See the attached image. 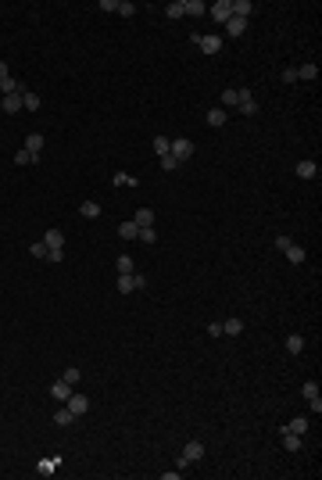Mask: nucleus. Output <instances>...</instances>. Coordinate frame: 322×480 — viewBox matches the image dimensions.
<instances>
[{"label":"nucleus","mask_w":322,"mask_h":480,"mask_svg":"<svg viewBox=\"0 0 322 480\" xmlns=\"http://www.w3.org/2000/svg\"><path fill=\"white\" fill-rule=\"evenodd\" d=\"M190 40L201 47V54H219V50H222V36H215V33H208V36L197 33V36H190Z\"/></svg>","instance_id":"obj_1"},{"label":"nucleus","mask_w":322,"mask_h":480,"mask_svg":"<svg viewBox=\"0 0 322 480\" xmlns=\"http://www.w3.org/2000/svg\"><path fill=\"white\" fill-rule=\"evenodd\" d=\"M168 154H172L179 165L183 161H186V158H193V140H186V137H179V140H172V151H168Z\"/></svg>","instance_id":"obj_2"},{"label":"nucleus","mask_w":322,"mask_h":480,"mask_svg":"<svg viewBox=\"0 0 322 480\" xmlns=\"http://www.w3.org/2000/svg\"><path fill=\"white\" fill-rule=\"evenodd\" d=\"M208 14H211L215 22H222V25H226L229 18H233V0H219V4H211Z\"/></svg>","instance_id":"obj_3"},{"label":"nucleus","mask_w":322,"mask_h":480,"mask_svg":"<svg viewBox=\"0 0 322 480\" xmlns=\"http://www.w3.org/2000/svg\"><path fill=\"white\" fill-rule=\"evenodd\" d=\"M65 405H68V409L75 412V419H79V416H86V412H90V398H86V394H75V391L68 394V401H65Z\"/></svg>","instance_id":"obj_4"},{"label":"nucleus","mask_w":322,"mask_h":480,"mask_svg":"<svg viewBox=\"0 0 322 480\" xmlns=\"http://www.w3.org/2000/svg\"><path fill=\"white\" fill-rule=\"evenodd\" d=\"M283 254H286V258H290V262H294V265H301L304 258H308V251H304L301 244H294V240H290V244L283 247Z\"/></svg>","instance_id":"obj_5"},{"label":"nucleus","mask_w":322,"mask_h":480,"mask_svg":"<svg viewBox=\"0 0 322 480\" xmlns=\"http://www.w3.org/2000/svg\"><path fill=\"white\" fill-rule=\"evenodd\" d=\"M25 151L33 154V158H40V151H43V133H29V137H25Z\"/></svg>","instance_id":"obj_6"},{"label":"nucleus","mask_w":322,"mask_h":480,"mask_svg":"<svg viewBox=\"0 0 322 480\" xmlns=\"http://www.w3.org/2000/svg\"><path fill=\"white\" fill-rule=\"evenodd\" d=\"M0 108H4L7 115L22 111V94H7V97H0Z\"/></svg>","instance_id":"obj_7"},{"label":"nucleus","mask_w":322,"mask_h":480,"mask_svg":"<svg viewBox=\"0 0 322 480\" xmlns=\"http://www.w3.org/2000/svg\"><path fill=\"white\" fill-rule=\"evenodd\" d=\"M183 459H190V462L204 459V444H201V441H186V448H183Z\"/></svg>","instance_id":"obj_8"},{"label":"nucleus","mask_w":322,"mask_h":480,"mask_svg":"<svg viewBox=\"0 0 322 480\" xmlns=\"http://www.w3.org/2000/svg\"><path fill=\"white\" fill-rule=\"evenodd\" d=\"M68 394H72V384H65V380L50 384V398H57V401H68Z\"/></svg>","instance_id":"obj_9"},{"label":"nucleus","mask_w":322,"mask_h":480,"mask_svg":"<svg viewBox=\"0 0 322 480\" xmlns=\"http://www.w3.org/2000/svg\"><path fill=\"white\" fill-rule=\"evenodd\" d=\"M133 222H136V226H154V212H150V208H136V215H133Z\"/></svg>","instance_id":"obj_10"},{"label":"nucleus","mask_w":322,"mask_h":480,"mask_svg":"<svg viewBox=\"0 0 322 480\" xmlns=\"http://www.w3.org/2000/svg\"><path fill=\"white\" fill-rule=\"evenodd\" d=\"M204 11H208L204 0H183V14H197V18H201Z\"/></svg>","instance_id":"obj_11"},{"label":"nucleus","mask_w":322,"mask_h":480,"mask_svg":"<svg viewBox=\"0 0 322 480\" xmlns=\"http://www.w3.org/2000/svg\"><path fill=\"white\" fill-rule=\"evenodd\" d=\"M226 29H229V36H243V33H247V18H236V14H233V18L226 22Z\"/></svg>","instance_id":"obj_12"},{"label":"nucleus","mask_w":322,"mask_h":480,"mask_svg":"<svg viewBox=\"0 0 322 480\" xmlns=\"http://www.w3.org/2000/svg\"><path fill=\"white\" fill-rule=\"evenodd\" d=\"M118 237H122V240H136V237H140V226H136L133 219L122 222V226H118Z\"/></svg>","instance_id":"obj_13"},{"label":"nucleus","mask_w":322,"mask_h":480,"mask_svg":"<svg viewBox=\"0 0 322 480\" xmlns=\"http://www.w3.org/2000/svg\"><path fill=\"white\" fill-rule=\"evenodd\" d=\"M54 423H57V427H72V423H75V412L65 405V409H57V412H54Z\"/></svg>","instance_id":"obj_14"},{"label":"nucleus","mask_w":322,"mask_h":480,"mask_svg":"<svg viewBox=\"0 0 322 480\" xmlns=\"http://www.w3.org/2000/svg\"><path fill=\"white\" fill-rule=\"evenodd\" d=\"M43 244H47V251H54V247L65 244V237H61V230H47L43 233Z\"/></svg>","instance_id":"obj_15"},{"label":"nucleus","mask_w":322,"mask_h":480,"mask_svg":"<svg viewBox=\"0 0 322 480\" xmlns=\"http://www.w3.org/2000/svg\"><path fill=\"white\" fill-rule=\"evenodd\" d=\"M297 176L301 179H315L319 176V165L315 161H297Z\"/></svg>","instance_id":"obj_16"},{"label":"nucleus","mask_w":322,"mask_h":480,"mask_svg":"<svg viewBox=\"0 0 322 480\" xmlns=\"http://www.w3.org/2000/svg\"><path fill=\"white\" fill-rule=\"evenodd\" d=\"M7 94H25V90H22V83L18 79H4V83H0V97H7Z\"/></svg>","instance_id":"obj_17"},{"label":"nucleus","mask_w":322,"mask_h":480,"mask_svg":"<svg viewBox=\"0 0 322 480\" xmlns=\"http://www.w3.org/2000/svg\"><path fill=\"white\" fill-rule=\"evenodd\" d=\"M251 11H254L251 0H233V14H236V18H251Z\"/></svg>","instance_id":"obj_18"},{"label":"nucleus","mask_w":322,"mask_h":480,"mask_svg":"<svg viewBox=\"0 0 322 480\" xmlns=\"http://www.w3.org/2000/svg\"><path fill=\"white\" fill-rule=\"evenodd\" d=\"M283 430H290V433H304V430H308V416H294Z\"/></svg>","instance_id":"obj_19"},{"label":"nucleus","mask_w":322,"mask_h":480,"mask_svg":"<svg viewBox=\"0 0 322 480\" xmlns=\"http://www.w3.org/2000/svg\"><path fill=\"white\" fill-rule=\"evenodd\" d=\"M286 351H290V355H301V351H304V337H301V334H290V337H286Z\"/></svg>","instance_id":"obj_20"},{"label":"nucleus","mask_w":322,"mask_h":480,"mask_svg":"<svg viewBox=\"0 0 322 480\" xmlns=\"http://www.w3.org/2000/svg\"><path fill=\"white\" fill-rule=\"evenodd\" d=\"M283 448H286V452H297V448H301V433L283 430Z\"/></svg>","instance_id":"obj_21"},{"label":"nucleus","mask_w":322,"mask_h":480,"mask_svg":"<svg viewBox=\"0 0 322 480\" xmlns=\"http://www.w3.org/2000/svg\"><path fill=\"white\" fill-rule=\"evenodd\" d=\"M222 334L240 337V334H243V319H229V323H222Z\"/></svg>","instance_id":"obj_22"},{"label":"nucleus","mask_w":322,"mask_h":480,"mask_svg":"<svg viewBox=\"0 0 322 480\" xmlns=\"http://www.w3.org/2000/svg\"><path fill=\"white\" fill-rule=\"evenodd\" d=\"M115 187H140V179L129 172H115Z\"/></svg>","instance_id":"obj_23"},{"label":"nucleus","mask_w":322,"mask_h":480,"mask_svg":"<svg viewBox=\"0 0 322 480\" xmlns=\"http://www.w3.org/2000/svg\"><path fill=\"white\" fill-rule=\"evenodd\" d=\"M236 104H240V94H236V90H226V94H222V111L236 108Z\"/></svg>","instance_id":"obj_24"},{"label":"nucleus","mask_w":322,"mask_h":480,"mask_svg":"<svg viewBox=\"0 0 322 480\" xmlns=\"http://www.w3.org/2000/svg\"><path fill=\"white\" fill-rule=\"evenodd\" d=\"M115 14H122V18H133V14H136V4H129V0H118V4H115Z\"/></svg>","instance_id":"obj_25"},{"label":"nucleus","mask_w":322,"mask_h":480,"mask_svg":"<svg viewBox=\"0 0 322 480\" xmlns=\"http://www.w3.org/2000/svg\"><path fill=\"white\" fill-rule=\"evenodd\" d=\"M136 287H133V273H122L118 276V294H133Z\"/></svg>","instance_id":"obj_26"},{"label":"nucleus","mask_w":322,"mask_h":480,"mask_svg":"<svg viewBox=\"0 0 322 480\" xmlns=\"http://www.w3.org/2000/svg\"><path fill=\"white\" fill-rule=\"evenodd\" d=\"M22 108H29V111H40V97L25 90V94H22Z\"/></svg>","instance_id":"obj_27"},{"label":"nucleus","mask_w":322,"mask_h":480,"mask_svg":"<svg viewBox=\"0 0 322 480\" xmlns=\"http://www.w3.org/2000/svg\"><path fill=\"white\" fill-rule=\"evenodd\" d=\"M79 212H83L86 219H97V215H100V204H97V201H83V208H79Z\"/></svg>","instance_id":"obj_28"},{"label":"nucleus","mask_w":322,"mask_h":480,"mask_svg":"<svg viewBox=\"0 0 322 480\" xmlns=\"http://www.w3.org/2000/svg\"><path fill=\"white\" fill-rule=\"evenodd\" d=\"M208 126H226V111L222 108H211L208 111Z\"/></svg>","instance_id":"obj_29"},{"label":"nucleus","mask_w":322,"mask_h":480,"mask_svg":"<svg viewBox=\"0 0 322 480\" xmlns=\"http://www.w3.org/2000/svg\"><path fill=\"white\" fill-rule=\"evenodd\" d=\"M115 273L122 276V273H133V258H129V254H122V258L115 262Z\"/></svg>","instance_id":"obj_30"},{"label":"nucleus","mask_w":322,"mask_h":480,"mask_svg":"<svg viewBox=\"0 0 322 480\" xmlns=\"http://www.w3.org/2000/svg\"><path fill=\"white\" fill-rule=\"evenodd\" d=\"M136 240H143V244H154V240H158V230H154V226H143Z\"/></svg>","instance_id":"obj_31"},{"label":"nucleus","mask_w":322,"mask_h":480,"mask_svg":"<svg viewBox=\"0 0 322 480\" xmlns=\"http://www.w3.org/2000/svg\"><path fill=\"white\" fill-rule=\"evenodd\" d=\"M154 151L158 154H168V151H172V140H168V137H154Z\"/></svg>","instance_id":"obj_32"},{"label":"nucleus","mask_w":322,"mask_h":480,"mask_svg":"<svg viewBox=\"0 0 322 480\" xmlns=\"http://www.w3.org/2000/svg\"><path fill=\"white\" fill-rule=\"evenodd\" d=\"M165 14L168 18H183V0H172V4L165 7Z\"/></svg>","instance_id":"obj_33"},{"label":"nucleus","mask_w":322,"mask_h":480,"mask_svg":"<svg viewBox=\"0 0 322 480\" xmlns=\"http://www.w3.org/2000/svg\"><path fill=\"white\" fill-rule=\"evenodd\" d=\"M315 76H319L315 65H301V68H297V79H315Z\"/></svg>","instance_id":"obj_34"},{"label":"nucleus","mask_w":322,"mask_h":480,"mask_svg":"<svg viewBox=\"0 0 322 480\" xmlns=\"http://www.w3.org/2000/svg\"><path fill=\"white\" fill-rule=\"evenodd\" d=\"M33 161H40V158H33V154L25 151V147H22L18 154H14V165H33Z\"/></svg>","instance_id":"obj_35"},{"label":"nucleus","mask_w":322,"mask_h":480,"mask_svg":"<svg viewBox=\"0 0 322 480\" xmlns=\"http://www.w3.org/2000/svg\"><path fill=\"white\" fill-rule=\"evenodd\" d=\"M29 254H33V258H47V244H43V240H36V244L29 247Z\"/></svg>","instance_id":"obj_36"},{"label":"nucleus","mask_w":322,"mask_h":480,"mask_svg":"<svg viewBox=\"0 0 322 480\" xmlns=\"http://www.w3.org/2000/svg\"><path fill=\"white\" fill-rule=\"evenodd\" d=\"M79 377H83V373L75 369V366H68V369H65V377H61V380H65V384H79Z\"/></svg>","instance_id":"obj_37"},{"label":"nucleus","mask_w":322,"mask_h":480,"mask_svg":"<svg viewBox=\"0 0 322 480\" xmlns=\"http://www.w3.org/2000/svg\"><path fill=\"white\" fill-rule=\"evenodd\" d=\"M161 169H165V172H172V169H179V161H176L172 154H161Z\"/></svg>","instance_id":"obj_38"},{"label":"nucleus","mask_w":322,"mask_h":480,"mask_svg":"<svg viewBox=\"0 0 322 480\" xmlns=\"http://www.w3.org/2000/svg\"><path fill=\"white\" fill-rule=\"evenodd\" d=\"M57 462H61V459H43V462H40V473H43V477H47V473H54V466H57Z\"/></svg>","instance_id":"obj_39"},{"label":"nucleus","mask_w":322,"mask_h":480,"mask_svg":"<svg viewBox=\"0 0 322 480\" xmlns=\"http://www.w3.org/2000/svg\"><path fill=\"white\" fill-rule=\"evenodd\" d=\"M47 262H54V265H61V262H65V251H61V247H54V251H47Z\"/></svg>","instance_id":"obj_40"},{"label":"nucleus","mask_w":322,"mask_h":480,"mask_svg":"<svg viewBox=\"0 0 322 480\" xmlns=\"http://www.w3.org/2000/svg\"><path fill=\"white\" fill-rule=\"evenodd\" d=\"M301 391H304V398H319V384L312 380V384H304V387H301Z\"/></svg>","instance_id":"obj_41"},{"label":"nucleus","mask_w":322,"mask_h":480,"mask_svg":"<svg viewBox=\"0 0 322 480\" xmlns=\"http://www.w3.org/2000/svg\"><path fill=\"white\" fill-rule=\"evenodd\" d=\"M133 287L143 290V287H147V276H143V273H133Z\"/></svg>","instance_id":"obj_42"},{"label":"nucleus","mask_w":322,"mask_h":480,"mask_svg":"<svg viewBox=\"0 0 322 480\" xmlns=\"http://www.w3.org/2000/svg\"><path fill=\"white\" fill-rule=\"evenodd\" d=\"M283 83H297V68H283Z\"/></svg>","instance_id":"obj_43"},{"label":"nucleus","mask_w":322,"mask_h":480,"mask_svg":"<svg viewBox=\"0 0 322 480\" xmlns=\"http://www.w3.org/2000/svg\"><path fill=\"white\" fill-rule=\"evenodd\" d=\"M208 337H222V323H208Z\"/></svg>","instance_id":"obj_44"},{"label":"nucleus","mask_w":322,"mask_h":480,"mask_svg":"<svg viewBox=\"0 0 322 480\" xmlns=\"http://www.w3.org/2000/svg\"><path fill=\"white\" fill-rule=\"evenodd\" d=\"M7 76H11V72H7V65H4V61H0V83H4Z\"/></svg>","instance_id":"obj_45"}]
</instances>
